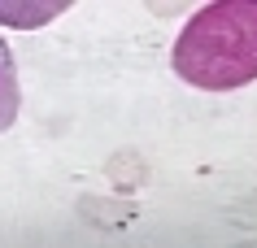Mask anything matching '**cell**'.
Listing matches in <instances>:
<instances>
[{"instance_id":"obj_1","label":"cell","mask_w":257,"mask_h":248,"mask_svg":"<svg viewBox=\"0 0 257 248\" xmlns=\"http://www.w3.org/2000/svg\"><path fill=\"white\" fill-rule=\"evenodd\" d=\"M175 74L201 92H231L257 79V0H218L183 22Z\"/></svg>"},{"instance_id":"obj_2","label":"cell","mask_w":257,"mask_h":248,"mask_svg":"<svg viewBox=\"0 0 257 248\" xmlns=\"http://www.w3.org/2000/svg\"><path fill=\"white\" fill-rule=\"evenodd\" d=\"M18 109H22V87H18V66L9 44L0 40V135L18 122Z\"/></svg>"},{"instance_id":"obj_3","label":"cell","mask_w":257,"mask_h":248,"mask_svg":"<svg viewBox=\"0 0 257 248\" xmlns=\"http://www.w3.org/2000/svg\"><path fill=\"white\" fill-rule=\"evenodd\" d=\"M66 14V5H40V9H9V5H0V22H9V27H40L48 18Z\"/></svg>"}]
</instances>
